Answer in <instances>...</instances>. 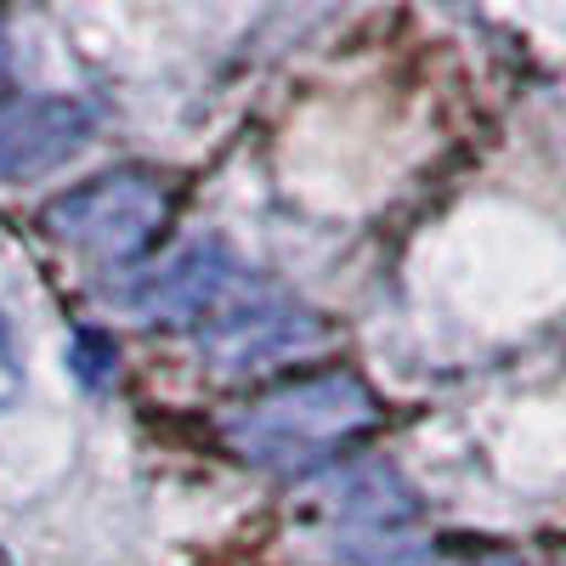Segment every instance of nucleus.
I'll use <instances>...</instances> for the list:
<instances>
[{"label":"nucleus","mask_w":566,"mask_h":566,"mask_svg":"<svg viewBox=\"0 0 566 566\" xmlns=\"http://www.w3.org/2000/svg\"><path fill=\"white\" fill-rule=\"evenodd\" d=\"M0 357H7V317H0Z\"/></svg>","instance_id":"1a4fd4ad"},{"label":"nucleus","mask_w":566,"mask_h":566,"mask_svg":"<svg viewBox=\"0 0 566 566\" xmlns=\"http://www.w3.org/2000/svg\"><path fill=\"white\" fill-rule=\"evenodd\" d=\"M159 221H165L159 181L136 176V170L97 176V181H85L74 193L45 205V227H52L69 250H80L91 261H114V266H125L148 250Z\"/></svg>","instance_id":"f03ea898"},{"label":"nucleus","mask_w":566,"mask_h":566,"mask_svg":"<svg viewBox=\"0 0 566 566\" xmlns=\"http://www.w3.org/2000/svg\"><path fill=\"white\" fill-rule=\"evenodd\" d=\"M97 130L80 97H7L0 103V181H34L63 170Z\"/></svg>","instance_id":"423d86ee"},{"label":"nucleus","mask_w":566,"mask_h":566,"mask_svg":"<svg viewBox=\"0 0 566 566\" xmlns=\"http://www.w3.org/2000/svg\"><path fill=\"white\" fill-rule=\"evenodd\" d=\"M199 335H205V352L221 368H261L272 357H290V352L312 346L317 340V323L290 295H277L272 283L244 277V290L232 295V306L210 328H199Z\"/></svg>","instance_id":"39448f33"},{"label":"nucleus","mask_w":566,"mask_h":566,"mask_svg":"<svg viewBox=\"0 0 566 566\" xmlns=\"http://www.w3.org/2000/svg\"><path fill=\"white\" fill-rule=\"evenodd\" d=\"M244 277L250 272L221 244H187L148 277H136L125 290V306L170 328H210L232 306V295L244 290Z\"/></svg>","instance_id":"20e7f679"},{"label":"nucleus","mask_w":566,"mask_h":566,"mask_svg":"<svg viewBox=\"0 0 566 566\" xmlns=\"http://www.w3.org/2000/svg\"><path fill=\"white\" fill-rule=\"evenodd\" d=\"M0 63H7V23H0Z\"/></svg>","instance_id":"6e6552de"},{"label":"nucleus","mask_w":566,"mask_h":566,"mask_svg":"<svg viewBox=\"0 0 566 566\" xmlns=\"http://www.w3.org/2000/svg\"><path fill=\"white\" fill-rule=\"evenodd\" d=\"M374 419H380V408H374V391L357 374H317V380H295V386L239 408L227 419V437L250 464L295 476V470L335 459Z\"/></svg>","instance_id":"f257e3e1"},{"label":"nucleus","mask_w":566,"mask_h":566,"mask_svg":"<svg viewBox=\"0 0 566 566\" xmlns=\"http://www.w3.org/2000/svg\"><path fill=\"white\" fill-rule=\"evenodd\" d=\"M74 368H80L85 386H108V374H114V346H108L103 335H80V340H74Z\"/></svg>","instance_id":"0eeeda50"},{"label":"nucleus","mask_w":566,"mask_h":566,"mask_svg":"<svg viewBox=\"0 0 566 566\" xmlns=\"http://www.w3.org/2000/svg\"><path fill=\"white\" fill-rule=\"evenodd\" d=\"M335 555L352 566H413L424 555L419 504L386 464H363L335 504Z\"/></svg>","instance_id":"7ed1b4c3"}]
</instances>
